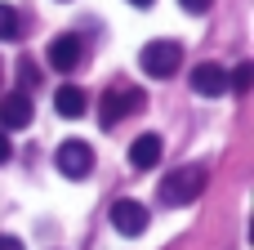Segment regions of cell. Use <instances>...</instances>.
<instances>
[{"instance_id": "cell-4", "label": "cell", "mask_w": 254, "mask_h": 250, "mask_svg": "<svg viewBox=\"0 0 254 250\" xmlns=\"http://www.w3.org/2000/svg\"><path fill=\"white\" fill-rule=\"evenodd\" d=\"M54 161H58V170H63L67 179H89V170H94V148L80 143V139H67Z\"/></svg>"}, {"instance_id": "cell-5", "label": "cell", "mask_w": 254, "mask_h": 250, "mask_svg": "<svg viewBox=\"0 0 254 250\" xmlns=\"http://www.w3.org/2000/svg\"><path fill=\"white\" fill-rule=\"evenodd\" d=\"M112 228H116L121 237H138V233L147 228V206H143V201H134V197L112 201Z\"/></svg>"}, {"instance_id": "cell-16", "label": "cell", "mask_w": 254, "mask_h": 250, "mask_svg": "<svg viewBox=\"0 0 254 250\" xmlns=\"http://www.w3.org/2000/svg\"><path fill=\"white\" fill-rule=\"evenodd\" d=\"M0 250H22V242L18 237H0Z\"/></svg>"}, {"instance_id": "cell-8", "label": "cell", "mask_w": 254, "mask_h": 250, "mask_svg": "<svg viewBox=\"0 0 254 250\" xmlns=\"http://www.w3.org/2000/svg\"><path fill=\"white\" fill-rule=\"evenodd\" d=\"M31 116H36V107H31V98L22 89L0 98V130H22V125H31Z\"/></svg>"}, {"instance_id": "cell-10", "label": "cell", "mask_w": 254, "mask_h": 250, "mask_svg": "<svg viewBox=\"0 0 254 250\" xmlns=\"http://www.w3.org/2000/svg\"><path fill=\"white\" fill-rule=\"evenodd\" d=\"M54 112H58V116H67V121H80V116L89 112L85 89H80V85H63V89L54 94Z\"/></svg>"}, {"instance_id": "cell-3", "label": "cell", "mask_w": 254, "mask_h": 250, "mask_svg": "<svg viewBox=\"0 0 254 250\" xmlns=\"http://www.w3.org/2000/svg\"><path fill=\"white\" fill-rule=\"evenodd\" d=\"M143 107V94L134 89V85H107V94H103V107H98V121L112 130V125H121L129 112H138Z\"/></svg>"}, {"instance_id": "cell-6", "label": "cell", "mask_w": 254, "mask_h": 250, "mask_svg": "<svg viewBox=\"0 0 254 250\" xmlns=\"http://www.w3.org/2000/svg\"><path fill=\"white\" fill-rule=\"evenodd\" d=\"M85 63V40L76 36V31H67V36H58L54 45H49V67H58V72H76Z\"/></svg>"}, {"instance_id": "cell-13", "label": "cell", "mask_w": 254, "mask_h": 250, "mask_svg": "<svg viewBox=\"0 0 254 250\" xmlns=\"http://www.w3.org/2000/svg\"><path fill=\"white\" fill-rule=\"evenodd\" d=\"M18 81H22V94H27V85H36V63H31V58H22V67H18Z\"/></svg>"}, {"instance_id": "cell-17", "label": "cell", "mask_w": 254, "mask_h": 250, "mask_svg": "<svg viewBox=\"0 0 254 250\" xmlns=\"http://www.w3.org/2000/svg\"><path fill=\"white\" fill-rule=\"evenodd\" d=\"M129 4H138V9H152V4H156V0H129Z\"/></svg>"}, {"instance_id": "cell-1", "label": "cell", "mask_w": 254, "mask_h": 250, "mask_svg": "<svg viewBox=\"0 0 254 250\" xmlns=\"http://www.w3.org/2000/svg\"><path fill=\"white\" fill-rule=\"evenodd\" d=\"M205 192V166H179L161 179V206H192Z\"/></svg>"}, {"instance_id": "cell-7", "label": "cell", "mask_w": 254, "mask_h": 250, "mask_svg": "<svg viewBox=\"0 0 254 250\" xmlns=\"http://www.w3.org/2000/svg\"><path fill=\"white\" fill-rule=\"evenodd\" d=\"M192 89H196L201 98H223V94H228V72H223L219 63H196V67H192Z\"/></svg>"}, {"instance_id": "cell-2", "label": "cell", "mask_w": 254, "mask_h": 250, "mask_svg": "<svg viewBox=\"0 0 254 250\" xmlns=\"http://www.w3.org/2000/svg\"><path fill=\"white\" fill-rule=\"evenodd\" d=\"M138 63H143V72H147V76L170 81V76L183 67V45H179V40H147V45H143V54H138Z\"/></svg>"}, {"instance_id": "cell-12", "label": "cell", "mask_w": 254, "mask_h": 250, "mask_svg": "<svg viewBox=\"0 0 254 250\" xmlns=\"http://www.w3.org/2000/svg\"><path fill=\"white\" fill-rule=\"evenodd\" d=\"M250 81H254V63H241V67L228 76V89H232V94H250Z\"/></svg>"}, {"instance_id": "cell-15", "label": "cell", "mask_w": 254, "mask_h": 250, "mask_svg": "<svg viewBox=\"0 0 254 250\" xmlns=\"http://www.w3.org/2000/svg\"><path fill=\"white\" fill-rule=\"evenodd\" d=\"M9 157H13V143H9V134H4V130H0V166H4V161H9Z\"/></svg>"}, {"instance_id": "cell-14", "label": "cell", "mask_w": 254, "mask_h": 250, "mask_svg": "<svg viewBox=\"0 0 254 250\" xmlns=\"http://www.w3.org/2000/svg\"><path fill=\"white\" fill-rule=\"evenodd\" d=\"M179 4H183V9H188V13H205V9H210V4H214V0H179Z\"/></svg>"}, {"instance_id": "cell-9", "label": "cell", "mask_w": 254, "mask_h": 250, "mask_svg": "<svg viewBox=\"0 0 254 250\" xmlns=\"http://www.w3.org/2000/svg\"><path fill=\"white\" fill-rule=\"evenodd\" d=\"M161 152H165V143H161V134H138L134 143H129V166L134 170H152L156 161H161Z\"/></svg>"}, {"instance_id": "cell-11", "label": "cell", "mask_w": 254, "mask_h": 250, "mask_svg": "<svg viewBox=\"0 0 254 250\" xmlns=\"http://www.w3.org/2000/svg\"><path fill=\"white\" fill-rule=\"evenodd\" d=\"M18 36H22V18H18L13 4L0 0V40H18Z\"/></svg>"}]
</instances>
